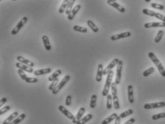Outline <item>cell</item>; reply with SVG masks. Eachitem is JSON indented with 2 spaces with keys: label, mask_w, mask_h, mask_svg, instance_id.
I'll return each mask as SVG.
<instances>
[{
  "label": "cell",
  "mask_w": 165,
  "mask_h": 124,
  "mask_svg": "<svg viewBox=\"0 0 165 124\" xmlns=\"http://www.w3.org/2000/svg\"><path fill=\"white\" fill-rule=\"evenodd\" d=\"M71 96H70V95H68V96H67V98H66L65 104L67 106H71Z\"/></svg>",
  "instance_id": "60d3db41"
},
{
  "label": "cell",
  "mask_w": 165,
  "mask_h": 124,
  "mask_svg": "<svg viewBox=\"0 0 165 124\" xmlns=\"http://www.w3.org/2000/svg\"><path fill=\"white\" fill-rule=\"evenodd\" d=\"M122 68H123V61L120 60L119 63H118L117 67V75L116 79H115V84H116L117 85L120 84L121 78H122Z\"/></svg>",
  "instance_id": "9c48e42d"
},
{
  "label": "cell",
  "mask_w": 165,
  "mask_h": 124,
  "mask_svg": "<svg viewBox=\"0 0 165 124\" xmlns=\"http://www.w3.org/2000/svg\"><path fill=\"white\" fill-rule=\"evenodd\" d=\"M133 113H134V111H133L132 109H128L126 110V111H124V112L121 113L120 115H119V117H120L121 118H126V117L132 115Z\"/></svg>",
  "instance_id": "1f68e13d"
},
{
  "label": "cell",
  "mask_w": 165,
  "mask_h": 124,
  "mask_svg": "<svg viewBox=\"0 0 165 124\" xmlns=\"http://www.w3.org/2000/svg\"><path fill=\"white\" fill-rule=\"evenodd\" d=\"M121 119H122V118L119 117V116H118L116 118V119H115V124H120L121 123Z\"/></svg>",
  "instance_id": "ee69618b"
},
{
  "label": "cell",
  "mask_w": 165,
  "mask_h": 124,
  "mask_svg": "<svg viewBox=\"0 0 165 124\" xmlns=\"http://www.w3.org/2000/svg\"><path fill=\"white\" fill-rule=\"evenodd\" d=\"M0 1H2V0H0Z\"/></svg>",
  "instance_id": "c3c4849f"
},
{
  "label": "cell",
  "mask_w": 165,
  "mask_h": 124,
  "mask_svg": "<svg viewBox=\"0 0 165 124\" xmlns=\"http://www.w3.org/2000/svg\"><path fill=\"white\" fill-rule=\"evenodd\" d=\"M148 56L150 58L151 60L152 61V62L155 64L156 68L158 69V71H159V74H160L163 77H165V69L164 68L163 65L162 64L160 61L159 60V59L156 57V55H155L153 52H149Z\"/></svg>",
  "instance_id": "6da1fadb"
},
{
  "label": "cell",
  "mask_w": 165,
  "mask_h": 124,
  "mask_svg": "<svg viewBox=\"0 0 165 124\" xmlns=\"http://www.w3.org/2000/svg\"><path fill=\"white\" fill-rule=\"evenodd\" d=\"M69 2V0H64V2H62V5L60 6V9H59V13L62 14L63 12H65L66 9H67V6H68Z\"/></svg>",
  "instance_id": "f1b7e54d"
},
{
  "label": "cell",
  "mask_w": 165,
  "mask_h": 124,
  "mask_svg": "<svg viewBox=\"0 0 165 124\" xmlns=\"http://www.w3.org/2000/svg\"><path fill=\"white\" fill-rule=\"evenodd\" d=\"M58 109L60 110V111L63 114V115H64L66 117H67L69 119L71 120V121H73V120L75 119V116L73 115L69 111H68L64 106H59Z\"/></svg>",
  "instance_id": "8fae6325"
},
{
  "label": "cell",
  "mask_w": 165,
  "mask_h": 124,
  "mask_svg": "<svg viewBox=\"0 0 165 124\" xmlns=\"http://www.w3.org/2000/svg\"><path fill=\"white\" fill-rule=\"evenodd\" d=\"M144 28H155V27H165V22H148L144 24Z\"/></svg>",
  "instance_id": "5bb4252c"
},
{
  "label": "cell",
  "mask_w": 165,
  "mask_h": 124,
  "mask_svg": "<svg viewBox=\"0 0 165 124\" xmlns=\"http://www.w3.org/2000/svg\"><path fill=\"white\" fill-rule=\"evenodd\" d=\"M18 74H19L20 76L22 78V79H23L27 83H29V84H35V83L38 82L37 78H33V77H28L26 75L25 72H24V71H22V70L21 69L18 70Z\"/></svg>",
  "instance_id": "52a82bcc"
},
{
  "label": "cell",
  "mask_w": 165,
  "mask_h": 124,
  "mask_svg": "<svg viewBox=\"0 0 165 124\" xmlns=\"http://www.w3.org/2000/svg\"><path fill=\"white\" fill-rule=\"evenodd\" d=\"M111 89H112V98H113V104L114 108L116 110H119L120 108L119 106V98H118L117 95V84L115 83H112V86H111Z\"/></svg>",
  "instance_id": "3957f363"
},
{
  "label": "cell",
  "mask_w": 165,
  "mask_h": 124,
  "mask_svg": "<svg viewBox=\"0 0 165 124\" xmlns=\"http://www.w3.org/2000/svg\"><path fill=\"white\" fill-rule=\"evenodd\" d=\"M112 95L108 94L107 96V109H111L112 108Z\"/></svg>",
  "instance_id": "4dcf8cb0"
},
{
  "label": "cell",
  "mask_w": 165,
  "mask_h": 124,
  "mask_svg": "<svg viewBox=\"0 0 165 124\" xmlns=\"http://www.w3.org/2000/svg\"><path fill=\"white\" fill-rule=\"evenodd\" d=\"M80 9H81V5H76L75 7L73 8L72 10L71 11V13H70L68 15V16H67V18H68L69 20H72V19L75 18V16H76L77 14L78 13V12L80 10Z\"/></svg>",
  "instance_id": "ac0fdd59"
},
{
  "label": "cell",
  "mask_w": 165,
  "mask_h": 124,
  "mask_svg": "<svg viewBox=\"0 0 165 124\" xmlns=\"http://www.w3.org/2000/svg\"><path fill=\"white\" fill-rule=\"evenodd\" d=\"M112 1H117V0H112Z\"/></svg>",
  "instance_id": "bcb514c9"
},
{
  "label": "cell",
  "mask_w": 165,
  "mask_h": 124,
  "mask_svg": "<svg viewBox=\"0 0 165 124\" xmlns=\"http://www.w3.org/2000/svg\"><path fill=\"white\" fill-rule=\"evenodd\" d=\"M107 2L109 5H110V6L112 7L115 8L116 9H117V10L119 11V12H121V13H124V12H126L124 8L122 6H121L120 5H119L118 3H117L115 1H112V0H107Z\"/></svg>",
  "instance_id": "4fadbf2b"
},
{
  "label": "cell",
  "mask_w": 165,
  "mask_h": 124,
  "mask_svg": "<svg viewBox=\"0 0 165 124\" xmlns=\"http://www.w3.org/2000/svg\"><path fill=\"white\" fill-rule=\"evenodd\" d=\"M7 98H2V99H1V101H0V106L2 107V105L5 104V103H7Z\"/></svg>",
  "instance_id": "b9f144b4"
},
{
  "label": "cell",
  "mask_w": 165,
  "mask_h": 124,
  "mask_svg": "<svg viewBox=\"0 0 165 124\" xmlns=\"http://www.w3.org/2000/svg\"><path fill=\"white\" fill-rule=\"evenodd\" d=\"M62 74V71L60 69H58L57 70V71H55L53 73V74H52V75L50 76L48 78V80H49V81H54L55 79H57V78H58V77L60 76V75Z\"/></svg>",
  "instance_id": "4316f807"
},
{
  "label": "cell",
  "mask_w": 165,
  "mask_h": 124,
  "mask_svg": "<svg viewBox=\"0 0 165 124\" xmlns=\"http://www.w3.org/2000/svg\"><path fill=\"white\" fill-rule=\"evenodd\" d=\"M85 111H86V110H85V108H84V107H82V108H79V110L78 111V113L77 114L76 116H75V119H74L72 121L73 123L76 124L77 123L78 121H79V120H80L81 118H82V116H83L84 114L85 113Z\"/></svg>",
  "instance_id": "44dd1931"
},
{
  "label": "cell",
  "mask_w": 165,
  "mask_h": 124,
  "mask_svg": "<svg viewBox=\"0 0 165 124\" xmlns=\"http://www.w3.org/2000/svg\"><path fill=\"white\" fill-rule=\"evenodd\" d=\"M142 13L145 15H147V16H154V17L159 19V20L165 22V16L164 15L162 14L157 13V12H154V11L150 10V9H143Z\"/></svg>",
  "instance_id": "277c9868"
},
{
  "label": "cell",
  "mask_w": 165,
  "mask_h": 124,
  "mask_svg": "<svg viewBox=\"0 0 165 124\" xmlns=\"http://www.w3.org/2000/svg\"><path fill=\"white\" fill-rule=\"evenodd\" d=\"M155 69L154 67H150V68H149L148 69L145 70V71L143 72V76H144V77H147V76H149V75H151L152 74H153L154 72H155Z\"/></svg>",
  "instance_id": "8d00e7d4"
},
{
  "label": "cell",
  "mask_w": 165,
  "mask_h": 124,
  "mask_svg": "<svg viewBox=\"0 0 165 124\" xmlns=\"http://www.w3.org/2000/svg\"><path fill=\"white\" fill-rule=\"evenodd\" d=\"M25 118H26V114H20L19 116L16 117V118L9 124H19V123H20L23 120L25 119Z\"/></svg>",
  "instance_id": "83f0119b"
},
{
  "label": "cell",
  "mask_w": 165,
  "mask_h": 124,
  "mask_svg": "<svg viewBox=\"0 0 165 124\" xmlns=\"http://www.w3.org/2000/svg\"><path fill=\"white\" fill-rule=\"evenodd\" d=\"M103 71H104V68H103V65L101 64H100L98 65V69H97V76H96V81L97 82H100L102 79L103 76Z\"/></svg>",
  "instance_id": "d6986e66"
},
{
  "label": "cell",
  "mask_w": 165,
  "mask_h": 124,
  "mask_svg": "<svg viewBox=\"0 0 165 124\" xmlns=\"http://www.w3.org/2000/svg\"><path fill=\"white\" fill-rule=\"evenodd\" d=\"M71 79V77H70L69 75H67L65 76L64 77V78L62 79V81H60V83H59V84L57 85V86L56 88H55L54 89L53 91H52V93H53L54 95H56L57 94V93L60 92V91L62 89L63 87H64V86H65L66 84H67V83L68 82L69 80Z\"/></svg>",
  "instance_id": "5b68a950"
},
{
  "label": "cell",
  "mask_w": 165,
  "mask_h": 124,
  "mask_svg": "<svg viewBox=\"0 0 165 124\" xmlns=\"http://www.w3.org/2000/svg\"><path fill=\"white\" fill-rule=\"evenodd\" d=\"M117 116H118V115L116 114V113H113L112 115H110L109 116L107 117L106 119H104V121L101 122V124H109V123L112 122V121H114V120L116 119V118Z\"/></svg>",
  "instance_id": "d4e9b609"
},
{
  "label": "cell",
  "mask_w": 165,
  "mask_h": 124,
  "mask_svg": "<svg viewBox=\"0 0 165 124\" xmlns=\"http://www.w3.org/2000/svg\"><path fill=\"white\" fill-rule=\"evenodd\" d=\"M73 29L75 30V31H78V32L81 33H86L87 32V29L85 28V27H82L81 26L78 25H75L73 27Z\"/></svg>",
  "instance_id": "836d02e7"
},
{
  "label": "cell",
  "mask_w": 165,
  "mask_h": 124,
  "mask_svg": "<svg viewBox=\"0 0 165 124\" xmlns=\"http://www.w3.org/2000/svg\"><path fill=\"white\" fill-rule=\"evenodd\" d=\"M165 106V102H156V103H146L144 105V108L146 110L149 109H155V108H163Z\"/></svg>",
  "instance_id": "ba28073f"
},
{
  "label": "cell",
  "mask_w": 165,
  "mask_h": 124,
  "mask_svg": "<svg viewBox=\"0 0 165 124\" xmlns=\"http://www.w3.org/2000/svg\"><path fill=\"white\" fill-rule=\"evenodd\" d=\"M86 24H87L88 27L92 29V31H94V33H97L99 31V28L97 27V26L93 22L92 20H87L86 22Z\"/></svg>",
  "instance_id": "484cf974"
},
{
  "label": "cell",
  "mask_w": 165,
  "mask_h": 124,
  "mask_svg": "<svg viewBox=\"0 0 165 124\" xmlns=\"http://www.w3.org/2000/svg\"><path fill=\"white\" fill-rule=\"evenodd\" d=\"M131 35H132L131 32H130V31H126V32H122V33H120V34H115V35L112 36L110 39H111L112 41H116V40L121 39L130 37Z\"/></svg>",
  "instance_id": "7c38bea8"
},
{
  "label": "cell",
  "mask_w": 165,
  "mask_h": 124,
  "mask_svg": "<svg viewBox=\"0 0 165 124\" xmlns=\"http://www.w3.org/2000/svg\"><path fill=\"white\" fill-rule=\"evenodd\" d=\"M128 92V100L130 103H133L134 102V89L132 85H129L127 87Z\"/></svg>",
  "instance_id": "e0dca14e"
},
{
  "label": "cell",
  "mask_w": 165,
  "mask_h": 124,
  "mask_svg": "<svg viewBox=\"0 0 165 124\" xmlns=\"http://www.w3.org/2000/svg\"><path fill=\"white\" fill-rule=\"evenodd\" d=\"M16 59H17V61L19 62H20V63H22V64H25V65L29 66V67H34V62H32L31 61L29 60V59H25V58H24L23 56H18L17 57H16Z\"/></svg>",
  "instance_id": "2e32d148"
},
{
  "label": "cell",
  "mask_w": 165,
  "mask_h": 124,
  "mask_svg": "<svg viewBox=\"0 0 165 124\" xmlns=\"http://www.w3.org/2000/svg\"><path fill=\"white\" fill-rule=\"evenodd\" d=\"M59 81H60V79H59V78H57V79H55L54 81H52V83L50 85H49V90L52 91L55 88L57 87V85L59 84Z\"/></svg>",
  "instance_id": "d590c367"
},
{
  "label": "cell",
  "mask_w": 165,
  "mask_h": 124,
  "mask_svg": "<svg viewBox=\"0 0 165 124\" xmlns=\"http://www.w3.org/2000/svg\"><path fill=\"white\" fill-rule=\"evenodd\" d=\"M119 61L120 60H119V59H117V58H115V59H113L112 61L111 62L108 66H107V68H105V69H104V71H103V75H107V74H108V73L109 72V71H112V69H113L114 67L117 66Z\"/></svg>",
  "instance_id": "30bf717a"
},
{
  "label": "cell",
  "mask_w": 165,
  "mask_h": 124,
  "mask_svg": "<svg viewBox=\"0 0 165 124\" xmlns=\"http://www.w3.org/2000/svg\"><path fill=\"white\" fill-rule=\"evenodd\" d=\"M16 67H17V68H19V69H21L22 70V71H26V72L30 73V74L34 72V70H33L32 67H29V66L25 65V64H22V63H20V62H17V63H16Z\"/></svg>",
  "instance_id": "9a60e30c"
},
{
  "label": "cell",
  "mask_w": 165,
  "mask_h": 124,
  "mask_svg": "<svg viewBox=\"0 0 165 124\" xmlns=\"http://www.w3.org/2000/svg\"><path fill=\"white\" fill-rule=\"evenodd\" d=\"M114 76V71H111L108 73L107 74V80H106L105 84H104V89L102 91V94L103 96H107V95L109 94V89L111 88V86H112V78H113Z\"/></svg>",
  "instance_id": "7a4b0ae2"
},
{
  "label": "cell",
  "mask_w": 165,
  "mask_h": 124,
  "mask_svg": "<svg viewBox=\"0 0 165 124\" xmlns=\"http://www.w3.org/2000/svg\"><path fill=\"white\" fill-rule=\"evenodd\" d=\"M75 1H76V0H69V4H68V6H67V9H66V10H65V13L67 16L71 13V11L72 10L73 5H74V4L75 3Z\"/></svg>",
  "instance_id": "f546056e"
},
{
  "label": "cell",
  "mask_w": 165,
  "mask_h": 124,
  "mask_svg": "<svg viewBox=\"0 0 165 124\" xmlns=\"http://www.w3.org/2000/svg\"><path fill=\"white\" fill-rule=\"evenodd\" d=\"M97 97L96 94H93L92 96L90 103H89V106H90L91 108H95L96 104H97Z\"/></svg>",
  "instance_id": "d6a6232c"
},
{
  "label": "cell",
  "mask_w": 165,
  "mask_h": 124,
  "mask_svg": "<svg viewBox=\"0 0 165 124\" xmlns=\"http://www.w3.org/2000/svg\"><path fill=\"white\" fill-rule=\"evenodd\" d=\"M42 41H43L44 45H45V49H46V51H50L51 49H52V46H51V44L50 41H49V37H48L47 36L45 35L42 37Z\"/></svg>",
  "instance_id": "603a6c76"
},
{
  "label": "cell",
  "mask_w": 165,
  "mask_h": 124,
  "mask_svg": "<svg viewBox=\"0 0 165 124\" xmlns=\"http://www.w3.org/2000/svg\"><path fill=\"white\" fill-rule=\"evenodd\" d=\"M134 122H135V119H134V118H130V119L128 120V121H126L124 124H133Z\"/></svg>",
  "instance_id": "7bdbcfd3"
},
{
  "label": "cell",
  "mask_w": 165,
  "mask_h": 124,
  "mask_svg": "<svg viewBox=\"0 0 165 124\" xmlns=\"http://www.w3.org/2000/svg\"><path fill=\"white\" fill-rule=\"evenodd\" d=\"M151 7L154 9H159V10H164V6L160 4H156V3H152L151 4Z\"/></svg>",
  "instance_id": "f35d334b"
},
{
  "label": "cell",
  "mask_w": 165,
  "mask_h": 124,
  "mask_svg": "<svg viewBox=\"0 0 165 124\" xmlns=\"http://www.w3.org/2000/svg\"><path fill=\"white\" fill-rule=\"evenodd\" d=\"M27 21H28V18H27V16H24V17H23L22 19L20 21V22L16 24V27H15L12 30L11 34H12V35H16V34H18V32L20 31V30L22 28L24 25H25L26 23L27 22Z\"/></svg>",
  "instance_id": "8992f818"
},
{
  "label": "cell",
  "mask_w": 165,
  "mask_h": 124,
  "mask_svg": "<svg viewBox=\"0 0 165 124\" xmlns=\"http://www.w3.org/2000/svg\"><path fill=\"white\" fill-rule=\"evenodd\" d=\"M19 113L17 112V111H15V112L12 113V114H11L10 116H9V117H7V118H6V119L5 120V121H3V123H2V124H9L11 123L12 122V121H14V120L15 119V118H16V117L19 116Z\"/></svg>",
  "instance_id": "ffe728a7"
},
{
  "label": "cell",
  "mask_w": 165,
  "mask_h": 124,
  "mask_svg": "<svg viewBox=\"0 0 165 124\" xmlns=\"http://www.w3.org/2000/svg\"><path fill=\"white\" fill-rule=\"evenodd\" d=\"M92 118H93L92 114H87L86 116H84V117H83V118H81V119L79 120V121H78V122L76 124H85L86 123H87L88 121H90L91 119H92Z\"/></svg>",
  "instance_id": "cb8c5ba5"
},
{
  "label": "cell",
  "mask_w": 165,
  "mask_h": 124,
  "mask_svg": "<svg viewBox=\"0 0 165 124\" xmlns=\"http://www.w3.org/2000/svg\"><path fill=\"white\" fill-rule=\"evenodd\" d=\"M163 118H165V113H159V114H155L152 116V120H154V121H156V120Z\"/></svg>",
  "instance_id": "74e56055"
},
{
  "label": "cell",
  "mask_w": 165,
  "mask_h": 124,
  "mask_svg": "<svg viewBox=\"0 0 165 124\" xmlns=\"http://www.w3.org/2000/svg\"><path fill=\"white\" fill-rule=\"evenodd\" d=\"M164 32L163 30H159V31H158L157 34H156V37H155V43H159V41L162 40V37H163V36H164Z\"/></svg>",
  "instance_id": "e575fe53"
},
{
  "label": "cell",
  "mask_w": 165,
  "mask_h": 124,
  "mask_svg": "<svg viewBox=\"0 0 165 124\" xmlns=\"http://www.w3.org/2000/svg\"><path fill=\"white\" fill-rule=\"evenodd\" d=\"M144 1H145L146 2H149L151 1V0H144Z\"/></svg>",
  "instance_id": "f6af8a7d"
},
{
  "label": "cell",
  "mask_w": 165,
  "mask_h": 124,
  "mask_svg": "<svg viewBox=\"0 0 165 124\" xmlns=\"http://www.w3.org/2000/svg\"><path fill=\"white\" fill-rule=\"evenodd\" d=\"M11 109V107L9 106H6L3 107L2 108H1L0 110V115H3L5 113H7V111H9Z\"/></svg>",
  "instance_id": "ab89813d"
},
{
  "label": "cell",
  "mask_w": 165,
  "mask_h": 124,
  "mask_svg": "<svg viewBox=\"0 0 165 124\" xmlns=\"http://www.w3.org/2000/svg\"><path fill=\"white\" fill-rule=\"evenodd\" d=\"M12 1H16V0H12Z\"/></svg>",
  "instance_id": "7dc6e473"
},
{
  "label": "cell",
  "mask_w": 165,
  "mask_h": 124,
  "mask_svg": "<svg viewBox=\"0 0 165 124\" xmlns=\"http://www.w3.org/2000/svg\"><path fill=\"white\" fill-rule=\"evenodd\" d=\"M51 72H52V69L46 68V69H42L37 70V71H34V74L35 76H42V75H45V74H49V73H51Z\"/></svg>",
  "instance_id": "7402d4cb"
}]
</instances>
